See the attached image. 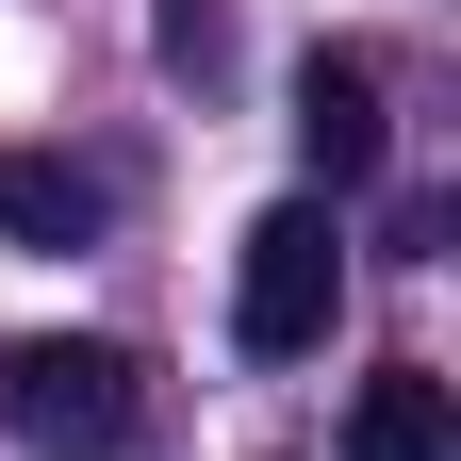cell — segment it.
<instances>
[{
  "instance_id": "obj_1",
  "label": "cell",
  "mask_w": 461,
  "mask_h": 461,
  "mask_svg": "<svg viewBox=\"0 0 461 461\" xmlns=\"http://www.w3.org/2000/svg\"><path fill=\"white\" fill-rule=\"evenodd\" d=\"M0 429L50 461H149V379L99 330H17L0 346Z\"/></svg>"
},
{
  "instance_id": "obj_2",
  "label": "cell",
  "mask_w": 461,
  "mask_h": 461,
  "mask_svg": "<svg viewBox=\"0 0 461 461\" xmlns=\"http://www.w3.org/2000/svg\"><path fill=\"white\" fill-rule=\"evenodd\" d=\"M330 313H346V230H330V198H280V214H248V264H230V330H248L264 363H297V346H330Z\"/></svg>"
},
{
  "instance_id": "obj_3",
  "label": "cell",
  "mask_w": 461,
  "mask_h": 461,
  "mask_svg": "<svg viewBox=\"0 0 461 461\" xmlns=\"http://www.w3.org/2000/svg\"><path fill=\"white\" fill-rule=\"evenodd\" d=\"M297 149H313L330 198H363L379 165H395V115H379V67H363V50H297Z\"/></svg>"
},
{
  "instance_id": "obj_4",
  "label": "cell",
  "mask_w": 461,
  "mask_h": 461,
  "mask_svg": "<svg viewBox=\"0 0 461 461\" xmlns=\"http://www.w3.org/2000/svg\"><path fill=\"white\" fill-rule=\"evenodd\" d=\"M346 461H461V412L429 363H379L363 395H346Z\"/></svg>"
},
{
  "instance_id": "obj_5",
  "label": "cell",
  "mask_w": 461,
  "mask_h": 461,
  "mask_svg": "<svg viewBox=\"0 0 461 461\" xmlns=\"http://www.w3.org/2000/svg\"><path fill=\"white\" fill-rule=\"evenodd\" d=\"M99 165H67V149H0V230L17 248H99Z\"/></svg>"
}]
</instances>
